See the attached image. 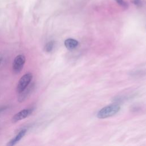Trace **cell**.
<instances>
[{
  "label": "cell",
  "instance_id": "6da1fadb",
  "mask_svg": "<svg viewBox=\"0 0 146 146\" xmlns=\"http://www.w3.org/2000/svg\"><path fill=\"white\" fill-rule=\"evenodd\" d=\"M120 109V105L117 103L109 104L97 113V117L99 119H105L111 117L117 113Z\"/></svg>",
  "mask_w": 146,
  "mask_h": 146
},
{
  "label": "cell",
  "instance_id": "277c9868",
  "mask_svg": "<svg viewBox=\"0 0 146 146\" xmlns=\"http://www.w3.org/2000/svg\"><path fill=\"white\" fill-rule=\"evenodd\" d=\"M32 112V109H24L19 111L12 117V122L16 123L19 120H21L27 117L29 115H30L31 113Z\"/></svg>",
  "mask_w": 146,
  "mask_h": 146
},
{
  "label": "cell",
  "instance_id": "8fae6325",
  "mask_svg": "<svg viewBox=\"0 0 146 146\" xmlns=\"http://www.w3.org/2000/svg\"><path fill=\"white\" fill-rule=\"evenodd\" d=\"M2 58L1 57H0V64H1V62H2Z\"/></svg>",
  "mask_w": 146,
  "mask_h": 146
},
{
  "label": "cell",
  "instance_id": "3957f363",
  "mask_svg": "<svg viewBox=\"0 0 146 146\" xmlns=\"http://www.w3.org/2000/svg\"><path fill=\"white\" fill-rule=\"evenodd\" d=\"M25 60V57L23 55H19L15 58L13 63V69L14 72L19 73L22 70Z\"/></svg>",
  "mask_w": 146,
  "mask_h": 146
},
{
  "label": "cell",
  "instance_id": "8992f818",
  "mask_svg": "<svg viewBox=\"0 0 146 146\" xmlns=\"http://www.w3.org/2000/svg\"><path fill=\"white\" fill-rule=\"evenodd\" d=\"M78 45V42L77 40H75L72 38H68L64 41L65 47L70 50H72L76 48Z\"/></svg>",
  "mask_w": 146,
  "mask_h": 146
},
{
  "label": "cell",
  "instance_id": "5b68a950",
  "mask_svg": "<svg viewBox=\"0 0 146 146\" xmlns=\"http://www.w3.org/2000/svg\"><path fill=\"white\" fill-rule=\"evenodd\" d=\"M26 132V129H22L17 135L16 136L12 139L10 141H9V143L7 144V145L8 146H13L14 145H15L18 141H19L25 135Z\"/></svg>",
  "mask_w": 146,
  "mask_h": 146
},
{
  "label": "cell",
  "instance_id": "7a4b0ae2",
  "mask_svg": "<svg viewBox=\"0 0 146 146\" xmlns=\"http://www.w3.org/2000/svg\"><path fill=\"white\" fill-rule=\"evenodd\" d=\"M32 78L33 75L30 72L23 75L18 82L17 87V92L18 93H20L22 91H23L29 86Z\"/></svg>",
  "mask_w": 146,
  "mask_h": 146
},
{
  "label": "cell",
  "instance_id": "9c48e42d",
  "mask_svg": "<svg viewBox=\"0 0 146 146\" xmlns=\"http://www.w3.org/2000/svg\"><path fill=\"white\" fill-rule=\"evenodd\" d=\"M115 1L120 6L124 8H127L128 7V4L124 0H115Z\"/></svg>",
  "mask_w": 146,
  "mask_h": 146
},
{
  "label": "cell",
  "instance_id": "ba28073f",
  "mask_svg": "<svg viewBox=\"0 0 146 146\" xmlns=\"http://www.w3.org/2000/svg\"><path fill=\"white\" fill-rule=\"evenodd\" d=\"M54 46V42L53 40L49 41L44 46V51L47 52H50L52 50Z\"/></svg>",
  "mask_w": 146,
  "mask_h": 146
},
{
  "label": "cell",
  "instance_id": "30bf717a",
  "mask_svg": "<svg viewBox=\"0 0 146 146\" xmlns=\"http://www.w3.org/2000/svg\"><path fill=\"white\" fill-rule=\"evenodd\" d=\"M131 2L133 4H134L137 6L140 7L142 6V2L141 0H131Z\"/></svg>",
  "mask_w": 146,
  "mask_h": 146
},
{
  "label": "cell",
  "instance_id": "52a82bcc",
  "mask_svg": "<svg viewBox=\"0 0 146 146\" xmlns=\"http://www.w3.org/2000/svg\"><path fill=\"white\" fill-rule=\"evenodd\" d=\"M33 85H31L29 87H27L23 91H22L21 92L19 93V98H18V101L20 102H22L24 101V100L27 98V96L30 95L31 92L33 90Z\"/></svg>",
  "mask_w": 146,
  "mask_h": 146
}]
</instances>
